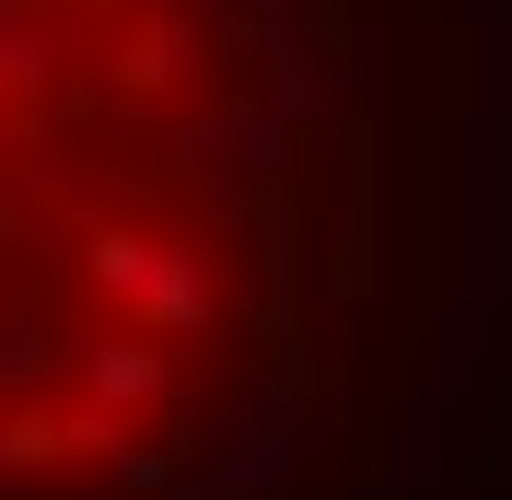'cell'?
I'll list each match as a JSON object with an SVG mask.
<instances>
[{
	"label": "cell",
	"instance_id": "cell-1",
	"mask_svg": "<svg viewBox=\"0 0 512 500\" xmlns=\"http://www.w3.org/2000/svg\"><path fill=\"white\" fill-rule=\"evenodd\" d=\"M256 0H0V500H140L268 349Z\"/></svg>",
	"mask_w": 512,
	"mask_h": 500
}]
</instances>
